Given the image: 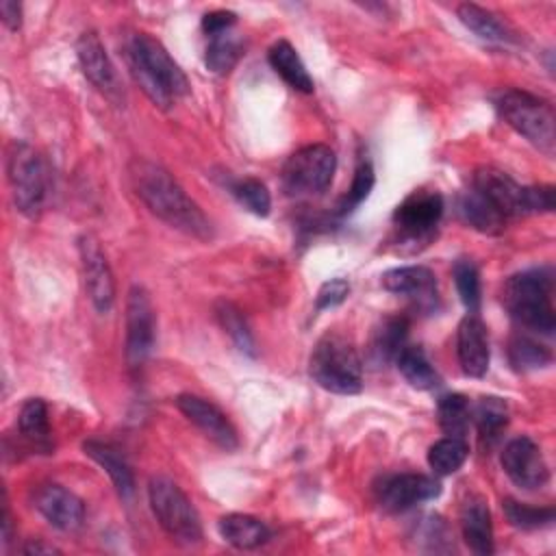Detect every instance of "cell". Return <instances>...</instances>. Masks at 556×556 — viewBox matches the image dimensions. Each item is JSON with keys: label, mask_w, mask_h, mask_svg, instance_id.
Wrapping results in <instances>:
<instances>
[{"label": "cell", "mask_w": 556, "mask_h": 556, "mask_svg": "<svg viewBox=\"0 0 556 556\" xmlns=\"http://www.w3.org/2000/svg\"><path fill=\"white\" fill-rule=\"evenodd\" d=\"M395 365L404 380L419 391H432L441 384V376L419 345H404L395 358Z\"/></svg>", "instance_id": "obj_26"}, {"label": "cell", "mask_w": 556, "mask_h": 556, "mask_svg": "<svg viewBox=\"0 0 556 556\" xmlns=\"http://www.w3.org/2000/svg\"><path fill=\"white\" fill-rule=\"evenodd\" d=\"M467 454H469V447H467L465 439L443 437L430 445L428 465H430L432 473L450 476L463 467V463L467 460Z\"/></svg>", "instance_id": "obj_34"}, {"label": "cell", "mask_w": 556, "mask_h": 556, "mask_svg": "<svg viewBox=\"0 0 556 556\" xmlns=\"http://www.w3.org/2000/svg\"><path fill=\"white\" fill-rule=\"evenodd\" d=\"M380 282L387 291L415 302L424 311L437 304V278L432 269L424 265L393 267L382 274Z\"/></svg>", "instance_id": "obj_19"}, {"label": "cell", "mask_w": 556, "mask_h": 556, "mask_svg": "<svg viewBox=\"0 0 556 556\" xmlns=\"http://www.w3.org/2000/svg\"><path fill=\"white\" fill-rule=\"evenodd\" d=\"M458 13V20L480 39L484 41H491V43H508L513 41V35L508 30V26L491 11L478 7V4H471V2H465L456 9Z\"/></svg>", "instance_id": "obj_27"}, {"label": "cell", "mask_w": 556, "mask_h": 556, "mask_svg": "<svg viewBox=\"0 0 556 556\" xmlns=\"http://www.w3.org/2000/svg\"><path fill=\"white\" fill-rule=\"evenodd\" d=\"M473 421H476V428H478V437H480V443L482 445H493L506 424H508V408L504 404V400L500 397H480L476 410H473Z\"/></svg>", "instance_id": "obj_29"}, {"label": "cell", "mask_w": 556, "mask_h": 556, "mask_svg": "<svg viewBox=\"0 0 556 556\" xmlns=\"http://www.w3.org/2000/svg\"><path fill=\"white\" fill-rule=\"evenodd\" d=\"M337 156L324 143L304 146L293 152L280 172L282 191L289 198H313L324 193L334 176Z\"/></svg>", "instance_id": "obj_8"}, {"label": "cell", "mask_w": 556, "mask_h": 556, "mask_svg": "<svg viewBox=\"0 0 556 556\" xmlns=\"http://www.w3.org/2000/svg\"><path fill=\"white\" fill-rule=\"evenodd\" d=\"M443 215V198L439 191L415 189L408 193L397 208L393 211V230L397 235V243H410L413 250L426 245L441 222Z\"/></svg>", "instance_id": "obj_9"}, {"label": "cell", "mask_w": 556, "mask_h": 556, "mask_svg": "<svg viewBox=\"0 0 556 556\" xmlns=\"http://www.w3.org/2000/svg\"><path fill=\"white\" fill-rule=\"evenodd\" d=\"M148 500L152 515L172 541L178 545H198L202 541L200 515L176 482L163 476L152 478L148 484Z\"/></svg>", "instance_id": "obj_7"}, {"label": "cell", "mask_w": 556, "mask_h": 556, "mask_svg": "<svg viewBox=\"0 0 556 556\" xmlns=\"http://www.w3.org/2000/svg\"><path fill=\"white\" fill-rule=\"evenodd\" d=\"M17 428L22 439L39 454H50L54 450L52 428L48 419V406L41 397H30L22 404Z\"/></svg>", "instance_id": "obj_23"}, {"label": "cell", "mask_w": 556, "mask_h": 556, "mask_svg": "<svg viewBox=\"0 0 556 556\" xmlns=\"http://www.w3.org/2000/svg\"><path fill=\"white\" fill-rule=\"evenodd\" d=\"M458 215L463 217L465 224H469L473 230L484 232V235H500L506 226V217H502L491 204H486L471 189L460 195Z\"/></svg>", "instance_id": "obj_28"}, {"label": "cell", "mask_w": 556, "mask_h": 556, "mask_svg": "<svg viewBox=\"0 0 556 556\" xmlns=\"http://www.w3.org/2000/svg\"><path fill=\"white\" fill-rule=\"evenodd\" d=\"M452 276L456 282V291L460 295V302L469 313H478L480 300H482V289H480V271L473 261L469 258H458L452 267Z\"/></svg>", "instance_id": "obj_36"}, {"label": "cell", "mask_w": 556, "mask_h": 556, "mask_svg": "<svg viewBox=\"0 0 556 556\" xmlns=\"http://www.w3.org/2000/svg\"><path fill=\"white\" fill-rule=\"evenodd\" d=\"M311 378L326 391L354 395L363 389V361L354 343L339 334L326 332L308 358Z\"/></svg>", "instance_id": "obj_4"}, {"label": "cell", "mask_w": 556, "mask_h": 556, "mask_svg": "<svg viewBox=\"0 0 556 556\" xmlns=\"http://www.w3.org/2000/svg\"><path fill=\"white\" fill-rule=\"evenodd\" d=\"M35 508L43 515V519L63 532H74L85 521V504L83 500L61 484H41L35 491Z\"/></svg>", "instance_id": "obj_17"}, {"label": "cell", "mask_w": 556, "mask_h": 556, "mask_svg": "<svg viewBox=\"0 0 556 556\" xmlns=\"http://www.w3.org/2000/svg\"><path fill=\"white\" fill-rule=\"evenodd\" d=\"M508 361L517 371H534L552 363V350L530 334H515L508 343Z\"/></svg>", "instance_id": "obj_31"}, {"label": "cell", "mask_w": 556, "mask_h": 556, "mask_svg": "<svg viewBox=\"0 0 556 556\" xmlns=\"http://www.w3.org/2000/svg\"><path fill=\"white\" fill-rule=\"evenodd\" d=\"M7 178L15 208L35 219L41 215L50 193V167L28 143L13 141L7 154Z\"/></svg>", "instance_id": "obj_6"}, {"label": "cell", "mask_w": 556, "mask_h": 556, "mask_svg": "<svg viewBox=\"0 0 556 556\" xmlns=\"http://www.w3.org/2000/svg\"><path fill=\"white\" fill-rule=\"evenodd\" d=\"M243 46L237 35L230 30L211 35L208 43L204 48V63L213 74H228L241 59Z\"/></svg>", "instance_id": "obj_30"}, {"label": "cell", "mask_w": 556, "mask_h": 556, "mask_svg": "<svg viewBox=\"0 0 556 556\" xmlns=\"http://www.w3.org/2000/svg\"><path fill=\"white\" fill-rule=\"evenodd\" d=\"M456 354L465 376L482 378L489 369V337L478 313H467L456 330Z\"/></svg>", "instance_id": "obj_18"}, {"label": "cell", "mask_w": 556, "mask_h": 556, "mask_svg": "<svg viewBox=\"0 0 556 556\" xmlns=\"http://www.w3.org/2000/svg\"><path fill=\"white\" fill-rule=\"evenodd\" d=\"M76 56L80 63L83 74L87 76V80L100 91L104 93L111 102L122 104L124 100V91L117 78V72L104 50V43L100 41L98 33L93 30H85L78 41H76Z\"/></svg>", "instance_id": "obj_14"}, {"label": "cell", "mask_w": 556, "mask_h": 556, "mask_svg": "<svg viewBox=\"0 0 556 556\" xmlns=\"http://www.w3.org/2000/svg\"><path fill=\"white\" fill-rule=\"evenodd\" d=\"M0 13H2V22L9 30H20V26H22V4L20 2L2 0Z\"/></svg>", "instance_id": "obj_43"}, {"label": "cell", "mask_w": 556, "mask_h": 556, "mask_svg": "<svg viewBox=\"0 0 556 556\" xmlns=\"http://www.w3.org/2000/svg\"><path fill=\"white\" fill-rule=\"evenodd\" d=\"M502 469L513 484L526 491H534L547 484L549 469L541 454V447L530 437H517L502 450Z\"/></svg>", "instance_id": "obj_13"}, {"label": "cell", "mask_w": 556, "mask_h": 556, "mask_svg": "<svg viewBox=\"0 0 556 556\" xmlns=\"http://www.w3.org/2000/svg\"><path fill=\"white\" fill-rule=\"evenodd\" d=\"M408 321L404 317H384L371 332L369 339V361L382 367L397 358L400 350L406 345Z\"/></svg>", "instance_id": "obj_24"}, {"label": "cell", "mask_w": 556, "mask_h": 556, "mask_svg": "<svg viewBox=\"0 0 556 556\" xmlns=\"http://www.w3.org/2000/svg\"><path fill=\"white\" fill-rule=\"evenodd\" d=\"M217 530L226 543H230L237 549H254L265 545L271 539V532L265 521L252 515L243 513H230L224 515L217 521Z\"/></svg>", "instance_id": "obj_22"}, {"label": "cell", "mask_w": 556, "mask_h": 556, "mask_svg": "<svg viewBox=\"0 0 556 556\" xmlns=\"http://www.w3.org/2000/svg\"><path fill=\"white\" fill-rule=\"evenodd\" d=\"M230 193L237 198V202L241 206H245L250 213H254L258 217H265L271 208V195H269L265 182L258 178L248 176V178L232 180Z\"/></svg>", "instance_id": "obj_37"}, {"label": "cell", "mask_w": 556, "mask_h": 556, "mask_svg": "<svg viewBox=\"0 0 556 556\" xmlns=\"http://www.w3.org/2000/svg\"><path fill=\"white\" fill-rule=\"evenodd\" d=\"M463 539L473 554H493V523L491 510L480 495H469L460 508Z\"/></svg>", "instance_id": "obj_20"}, {"label": "cell", "mask_w": 556, "mask_h": 556, "mask_svg": "<svg viewBox=\"0 0 556 556\" xmlns=\"http://www.w3.org/2000/svg\"><path fill=\"white\" fill-rule=\"evenodd\" d=\"M78 254L85 278V291L93 308L98 313H109L115 300V280L100 241L89 232L83 235L78 239Z\"/></svg>", "instance_id": "obj_12"}, {"label": "cell", "mask_w": 556, "mask_h": 556, "mask_svg": "<svg viewBox=\"0 0 556 556\" xmlns=\"http://www.w3.org/2000/svg\"><path fill=\"white\" fill-rule=\"evenodd\" d=\"M552 211H554V187L552 185L523 187V215L552 213Z\"/></svg>", "instance_id": "obj_39"}, {"label": "cell", "mask_w": 556, "mask_h": 556, "mask_svg": "<svg viewBox=\"0 0 556 556\" xmlns=\"http://www.w3.org/2000/svg\"><path fill=\"white\" fill-rule=\"evenodd\" d=\"M154 334L156 315L150 293L141 285H135L126 300V361L130 367L146 363L154 348Z\"/></svg>", "instance_id": "obj_10"}, {"label": "cell", "mask_w": 556, "mask_h": 556, "mask_svg": "<svg viewBox=\"0 0 556 556\" xmlns=\"http://www.w3.org/2000/svg\"><path fill=\"white\" fill-rule=\"evenodd\" d=\"M417 536H419L421 541H428V543H430L428 549H432V552H441L443 547H441L439 543L450 539L447 526H445L443 519L437 517V515H430V517H426V519L421 521V526H419V530H417Z\"/></svg>", "instance_id": "obj_41"}, {"label": "cell", "mask_w": 556, "mask_h": 556, "mask_svg": "<svg viewBox=\"0 0 556 556\" xmlns=\"http://www.w3.org/2000/svg\"><path fill=\"white\" fill-rule=\"evenodd\" d=\"M176 406L195 428H200L222 450L232 452L239 447V437L235 426L213 402L193 393H180L176 397Z\"/></svg>", "instance_id": "obj_16"}, {"label": "cell", "mask_w": 556, "mask_h": 556, "mask_svg": "<svg viewBox=\"0 0 556 556\" xmlns=\"http://www.w3.org/2000/svg\"><path fill=\"white\" fill-rule=\"evenodd\" d=\"M128 178L137 198L167 226L200 241L213 237V226L204 211L187 195L165 167L148 159H135L128 165Z\"/></svg>", "instance_id": "obj_1"}, {"label": "cell", "mask_w": 556, "mask_h": 556, "mask_svg": "<svg viewBox=\"0 0 556 556\" xmlns=\"http://www.w3.org/2000/svg\"><path fill=\"white\" fill-rule=\"evenodd\" d=\"M441 495V482L426 473H391L376 484V500L389 513H404Z\"/></svg>", "instance_id": "obj_11"}, {"label": "cell", "mask_w": 556, "mask_h": 556, "mask_svg": "<svg viewBox=\"0 0 556 556\" xmlns=\"http://www.w3.org/2000/svg\"><path fill=\"white\" fill-rule=\"evenodd\" d=\"M500 117L526 141L552 156L556 148V115L549 100L528 91L508 89L495 100Z\"/></svg>", "instance_id": "obj_5"}, {"label": "cell", "mask_w": 556, "mask_h": 556, "mask_svg": "<svg viewBox=\"0 0 556 556\" xmlns=\"http://www.w3.org/2000/svg\"><path fill=\"white\" fill-rule=\"evenodd\" d=\"M24 552L26 554H59L61 549H56L54 545H46L41 541H30L24 545Z\"/></svg>", "instance_id": "obj_44"}, {"label": "cell", "mask_w": 556, "mask_h": 556, "mask_svg": "<svg viewBox=\"0 0 556 556\" xmlns=\"http://www.w3.org/2000/svg\"><path fill=\"white\" fill-rule=\"evenodd\" d=\"M376 182V174H374V167L369 161H361L354 169V178H352V185L348 189V193L341 198L339 206H337V213L339 215H348L352 213L371 191Z\"/></svg>", "instance_id": "obj_38"}, {"label": "cell", "mask_w": 556, "mask_h": 556, "mask_svg": "<svg viewBox=\"0 0 556 556\" xmlns=\"http://www.w3.org/2000/svg\"><path fill=\"white\" fill-rule=\"evenodd\" d=\"M350 293V282L345 278H332L326 280L315 298V308L324 311V308H332L337 304H341Z\"/></svg>", "instance_id": "obj_40"}, {"label": "cell", "mask_w": 556, "mask_h": 556, "mask_svg": "<svg viewBox=\"0 0 556 556\" xmlns=\"http://www.w3.org/2000/svg\"><path fill=\"white\" fill-rule=\"evenodd\" d=\"M267 59H269V65L274 67V72L295 91H302V93H313L315 85H313V78L306 70V65L302 63L298 50L287 41V39H280L276 41L269 52H267Z\"/></svg>", "instance_id": "obj_25"}, {"label": "cell", "mask_w": 556, "mask_h": 556, "mask_svg": "<svg viewBox=\"0 0 556 556\" xmlns=\"http://www.w3.org/2000/svg\"><path fill=\"white\" fill-rule=\"evenodd\" d=\"M126 61L135 83L159 109H169L189 93V80L165 46L148 33H135L126 43Z\"/></svg>", "instance_id": "obj_2"}, {"label": "cell", "mask_w": 556, "mask_h": 556, "mask_svg": "<svg viewBox=\"0 0 556 556\" xmlns=\"http://www.w3.org/2000/svg\"><path fill=\"white\" fill-rule=\"evenodd\" d=\"M215 317H217L222 330L232 339V343H235L243 354H250V356L256 354V343H254L252 330H250V326H248L243 313H241L232 302L219 300V302L215 304Z\"/></svg>", "instance_id": "obj_33"}, {"label": "cell", "mask_w": 556, "mask_h": 556, "mask_svg": "<svg viewBox=\"0 0 556 556\" xmlns=\"http://www.w3.org/2000/svg\"><path fill=\"white\" fill-rule=\"evenodd\" d=\"M235 22H237V15L232 11L217 9V11H211L202 17V30L206 33V37L219 35V33L230 30L235 26Z\"/></svg>", "instance_id": "obj_42"}, {"label": "cell", "mask_w": 556, "mask_h": 556, "mask_svg": "<svg viewBox=\"0 0 556 556\" xmlns=\"http://www.w3.org/2000/svg\"><path fill=\"white\" fill-rule=\"evenodd\" d=\"M504 515L510 526L519 530H539L554 523V508L552 506H530L523 502H517L513 497H506L502 502Z\"/></svg>", "instance_id": "obj_35"}, {"label": "cell", "mask_w": 556, "mask_h": 556, "mask_svg": "<svg viewBox=\"0 0 556 556\" xmlns=\"http://www.w3.org/2000/svg\"><path fill=\"white\" fill-rule=\"evenodd\" d=\"M83 452L106 471V476L111 478V482H113L115 491L119 493V497L128 500L135 493L132 469H130L128 460L124 458V454L115 445H111L106 441L89 439V441L83 443Z\"/></svg>", "instance_id": "obj_21"}, {"label": "cell", "mask_w": 556, "mask_h": 556, "mask_svg": "<svg viewBox=\"0 0 556 556\" xmlns=\"http://www.w3.org/2000/svg\"><path fill=\"white\" fill-rule=\"evenodd\" d=\"M437 417L439 426L447 437L465 439L469 421H471V408L465 395L460 393H447L441 395L437 402Z\"/></svg>", "instance_id": "obj_32"}, {"label": "cell", "mask_w": 556, "mask_h": 556, "mask_svg": "<svg viewBox=\"0 0 556 556\" xmlns=\"http://www.w3.org/2000/svg\"><path fill=\"white\" fill-rule=\"evenodd\" d=\"M554 276L547 267L513 274L502 289V302L508 315L526 330L549 337L556 328L554 315Z\"/></svg>", "instance_id": "obj_3"}, {"label": "cell", "mask_w": 556, "mask_h": 556, "mask_svg": "<svg viewBox=\"0 0 556 556\" xmlns=\"http://www.w3.org/2000/svg\"><path fill=\"white\" fill-rule=\"evenodd\" d=\"M471 191L506 219L523 215V187L510 174L497 167H478L471 176Z\"/></svg>", "instance_id": "obj_15"}]
</instances>
